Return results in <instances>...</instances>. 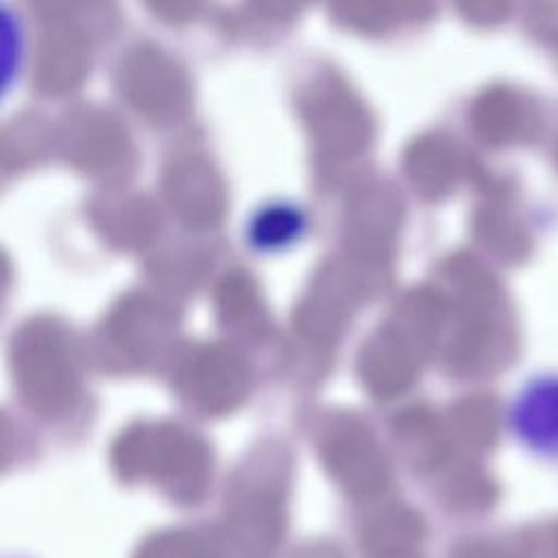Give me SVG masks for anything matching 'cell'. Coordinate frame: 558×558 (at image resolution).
Instances as JSON below:
<instances>
[{"mask_svg": "<svg viewBox=\"0 0 558 558\" xmlns=\"http://www.w3.org/2000/svg\"><path fill=\"white\" fill-rule=\"evenodd\" d=\"M510 425L530 451L558 460V375H538L519 390Z\"/></svg>", "mask_w": 558, "mask_h": 558, "instance_id": "obj_1", "label": "cell"}, {"mask_svg": "<svg viewBox=\"0 0 558 558\" xmlns=\"http://www.w3.org/2000/svg\"><path fill=\"white\" fill-rule=\"evenodd\" d=\"M303 227L305 220L299 207L270 203L253 214L248 222V240L257 251H277L296 240Z\"/></svg>", "mask_w": 558, "mask_h": 558, "instance_id": "obj_2", "label": "cell"}]
</instances>
